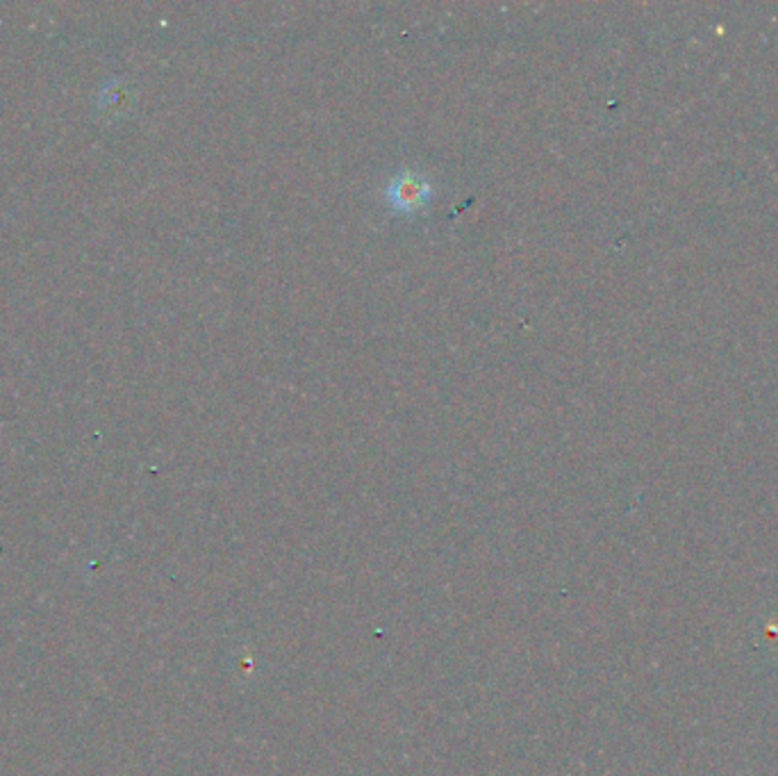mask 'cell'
I'll list each match as a JSON object with an SVG mask.
<instances>
[{"mask_svg": "<svg viewBox=\"0 0 778 776\" xmlns=\"http://www.w3.org/2000/svg\"><path fill=\"white\" fill-rule=\"evenodd\" d=\"M763 634H765V644L776 640L778 642V619H765L763 622Z\"/></svg>", "mask_w": 778, "mask_h": 776, "instance_id": "cell-2", "label": "cell"}, {"mask_svg": "<svg viewBox=\"0 0 778 776\" xmlns=\"http://www.w3.org/2000/svg\"><path fill=\"white\" fill-rule=\"evenodd\" d=\"M432 199V185L428 178L415 168H401V172L387 183L385 201L399 214H417L428 208Z\"/></svg>", "mask_w": 778, "mask_h": 776, "instance_id": "cell-1", "label": "cell"}]
</instances>
